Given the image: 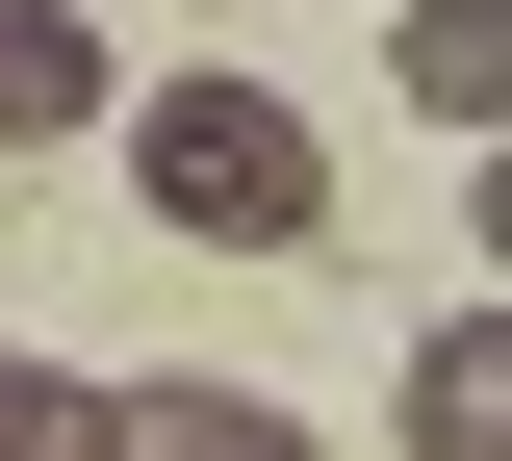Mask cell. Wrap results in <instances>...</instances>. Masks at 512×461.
<instances>
[{
  "label": "cell",
  "mask_w": 512,
  "mask_h": 461,
  "mask_svg": "<svg viewBox=\"0 0 512 461\" xmlns=\"http://www.w3.org/2000/svg\"><path fill=\"white\" fill-rule=\"evenodd\" d=\"M103 129H128V205H154V231H205V257H333L308 103H256V77H154V103H103Z\"/></svg>",
  "instance_id": "1"
},
{
  "label": "cell",
  "mask_w": 512,
  "mask_h": 461,
  "mask_svg": "<svg viewBox=\"0 0 512 461\" xmlns=\"http://www.w3.org/2000/svg\"><path fill=\"white\" fill-rule=\"evenodd\" d=\"M103 461H333V436L282 385H205V359H180V385H103Z\"/></svg>",
  "instance_id": "2"
},
{
  "label": "cell",
  "mask_w": 512,
  "mask_h": 461,
  "mask_svg": "<svg viewBox=\"0 0 512 461\" xmlns=\"http://www.w3.org/2000/svg\"><path fill=\"white\" fill-rule=\"evenodd\" d=\"M410 461H512V308H436V333H410Z\"/></svg>",
  "instance_id": "3"
},
{
  "label": "cell",
  "mask_w": 512,
  "mask_h": 461,
  "mask_svg": "<svg viewBox=\"0 0 512 461\" xmlns=\"http://www.w3.org/2000/svg\"><path fill=\"white\" fill-rule=\"evenodd\" d=\"M77 129H103V26L0 0V154H77Z\"/></svg>",
  "instance_id": "4"
},
{
  "label": "cell",
  "mask_w": 512,
  "mask_h": 461,
  "mask_svg": "<svg viewBox=\"0 0 512 461\" xmlns=\"http://www.w3.org/2000/svg\"><path fill=\"white\" fill-rule=\"evenodd\" d=\"M384 77H410L436 129H512V26H487V0H410V26H384Z\"/></svg>",
  "instance_id": "5"
},
{
  "label": "cell",
  "mask_w": 512,
  "mask_h": 461,
  "mask_svg": "<svg viewBox=\"0 0 512 461\" xmlns=\"http://www.w3.org/2000/svg\"><path fill=\"white\" fill-rule=\"evenodd\" d=\"M0 461H103V385H52L26 333H0Z\"/></svg>",
  "instance_id": "6"
}]
</instances>
